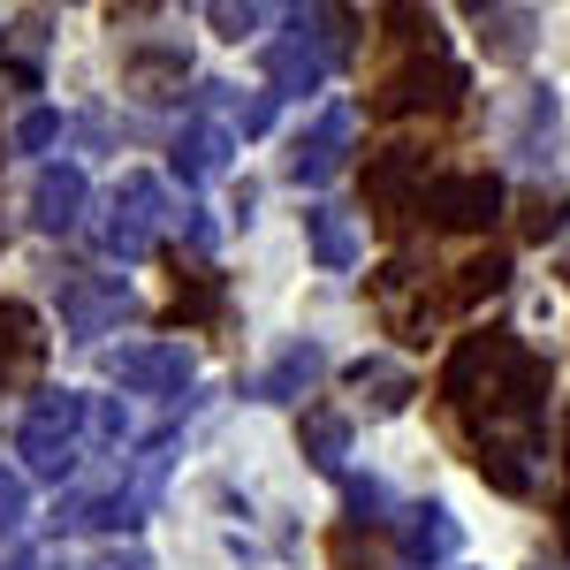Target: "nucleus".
Listing matches in <instances>:
<instances>
[{
  "label": "nucleus",
  "instance_id": "nucleus-1",
  "mask_svg": "<svg viewBox=\"0 0 570 570\" xmlns=\"http://www.w3.org/2000/svg\"><path fill=\"white\" fill-rule=\"evenodd\" d=\"M518 365H525V343L518 335H464L456 351H449V373H441V395L464 411V419H487V434H494V419H502V403H510V381H518Z\"/></svg>",
  "mask_w": 570,
  "mask_h": 570
},
{
  "label": "nucleus",
  "instance_id": "nucleus-2",
  "mask_svg": "<svg viewBox=\"0 0 570 570\" xmlns=\"http://www.w3.org/2000/svg\"><path fill=\"white\" fill-rule=\"evenodd\" d=\"M16 449H23V464H31L39 480H69V472L85 464V449H91V395L46 389L39 403H31V419H23Z\"/></svg>",
  "mask_w": 570,
  "mask_h": 570
},
{
  "label": "nucleus",
  "instance_id": "nucleus-3",
  "mask_svg": "<svg viewBox=\"0 0 570 570\" xmlns=\"http://www.w3.org/2000/svg\"><path fill=\"white\" fill-rule=\"evenodd\" d=\"M327 23H335V8H297L289 31L266 46V85H274V99L282 91H320L335 77V61L351 53V31H327Z\"/></svg>",
  "mask_w": 570,
  "mask_h": 570
},
{
  "label": "nucleus",
  "instance_id": "nucleus-4",
  "mask_svg": "<svg viewBox=\"0 0 570 570\" xmlns=\"http://www.w3.org/2000/svg\"><path fill=\"white\" fill-rule=\"evenodd\" d=\"M160 220H168V190L153 176H122L115 183V206L99 220V244H107V259L137 266L153 244H160Z\"/></svg>",
  "mask_w": 570,
  "mask_h": 570
},
{
  "label": "nucleus",
  "instance_id": "nucleus-5",
  "mask_svg": "<svg viewBox=\"0 0 570 570\" xmlns=\"http://www.w3.org/2000/svg\"><path fill=\"white\" fill-rule=\"evenodd\" d=\"M456 99H464V69H456V61H441V53H426V61L395 69L373 107H381V115H449Z\"/></svg>",
  "mask_w": 570,
  "mask_h": 570
},
{
  "label": "nucleus",
  "instance_id": "nucleus-6",
  "mask_svg": "<svg viewBox=\"0 0 570 570\" xmlns=\"http://www.w3.org/2000/svg\"><path fill=\"white\" fill-rule=\"evenodd\" d=\"M502 176H434L419 190V214H434V228H487V220H502Z\"/></svg>",
  "mask_w": 570,
  "mask_h": 570
},
{
  "label": "nucleus",
  "instance_id": "nucleus-7",
  "mask_svg": "<svg viewBox=\"0 0 570 570\" xmlns=\"http://www.w3.org/2000/svg\"><path fill=\"white\" fill-rule=\"evenodd\" d=\"M107 373L130 395H183L198 365H190L183 343H122V351H107Z\"/></svg>",
  "mask_w": 570,
  "mask_h": 570
},
{
  "label": "nucleus",
  "instance_id": "nucleus-8",
  "mask_svg": "<svg viewBox=\"0 0 570 570\" xmlns=\"http://www.w3.org/2000/svg\"><path fill=\"white\" fill-rule=\"evenodd\" d=\"M419 190H426V153H411V145H389V153H373L365 160V206L373 220H403L419 206Z\"/></svg>",
  "mask_w": 570,
  "mask_h": 570
},
{
  "label": "nucleus",
  "instance_id": "nucleus-9",
  "mask_svg": "<svg viewBox=\"0 0 570 570\" xmlns=\"http://www.w3.org/2000/svg\"><path fill=\"white\" fill-rule=\"evenodd\" d=\"M130 282H122V274H77V282H69V289H61V327H69V335H107V327H115V320H130Z\"/></svg>",
  "mask_w": 570,
  "mask_h": 570
},
{
  "label": "nucleus",
  "instance_id": "nucleus-10",
  "mask_svg": "<svg viewBox=\"0 0 570 570\" xmlns=\"http://www.w3.org/2000/svg\"><path fill=\"white\" fill-rule=\"evenodd\" d=\"M85 198L91 183L77 160H53V168H39V183H31V220H39L46 236H69L77 220H85Z\"/></svg>",
  "mask_w": 570,
  "mask_h": 570
},
{
  "label": "nucleus",
  "instance_id": "nucleus-11",
  "mask_svg": "<svg viewBox=\"0 0 570 570\" xmlns=\"http://www.w3.org/2000/svg\"><path fill=\"white\" fill-rule=\"evenodd\" d=\"M343 160H351V107H327V115L297 137L289 176L297 183H327V176H343Z\"/></svg>",
  "mask_w": 570,
  "mask_h": 570
},
{
  "label": "nucleus",
  "instance_id": "nucleus-12",
  "mask_svg": "<svg viewBox=\"0 0 570 570\" xmlns=\"http://www.w3.org/2000/svg\"><path fill=\"white\" fill-rule=\"evenodd\" d=\"M228 153H236L228 122H214V115H190V122L176 130V153H168V168H176V176L198 190V183H214L220 168H228Z\"/></svg>",
  "mask_w": 570,
  "mask_h": 570
},
{
  "label": "nucleus",
  "instance_id": "nucleus-13",
  "mask_svg": "<svg viewBox=\"0 0 570 570\" xmlns=\"http://www.w3.org/2000/svg\"><path fill=\"white\" fill-rule=\"evenodd\" d=\"M395 540H403V556L419 570H434L456 556V540H464V525L441 510V502H419V510H395Z\"/></svg>",
  "mask_w": 570,
  "mask_h": 570
},
{
  "label": "nucleus",
  "instance_id": "nucleus-14",
  "mask_svg": "<svg viewBox=\"0 0 570 570\" xmlns=\"http://www.w3.org/2000/svg\"><path fill=\"white\" fill-rule=\"evenodd\" d=\"M320 373H327V351H320V343H289V351H282L259 381H252V395H259V403H297Z\"/></svg>",
  "mask_w": 570,
  "mask_h": 570
},
{
  "label": "nucleus",
  "instance_id": "nucleus-15",
  "mask_svg": "<svg viewBox=\"0 0 570 570\" xmlns=\"http://www.w3.org/2000/svg\"><path fill=\"white\" fill-rule=\"evenodd\" d=\"M46 351V335H39V312L31 305H16V297H0V381H16V373H31Z\"/></svg>",
  "mask_w": 570,
  "mask_h": 570
},
{
  "label": "nucleus",
  "instance_id": "nucleus-16",
  "mask_svg": "<svg viewBox=\"0 0 570 570\" xmlns=\"http://www.w3.org/2000/svg\"><path fill=\"white\" fill-rule=\"evenodd\" d=\"M532 31H540V16H532V8H480V46L494 53V61H525Z\"/></svg>",
  "mask_w": 570,
  "mask_h": 570
},
{
  "label": "nucleus",
  "instance_id": "nucleus-17",
  "mask_svg": "<svg viewBox=\"0 0 570 570\" xmlns=\"http://www.w3.org/2000/svg\"><path fill=\"white\" fill-rule=\"evenodd\" d=\"M305 464L312 472H327V480H343V464H351V426L335 419V411H312L305 419Z\"/></svg>",
  "mask_w": 570,
  "mask_h": 570
},
{
  "label": "nucleus",
  "instance_id": "nucleus-18",
  "mask_svg": "<svg viewBox=\"0 0 570 570\" xmlns=\"http://www.w3.org/2000/svg\"><path fill=\"white\" fill-rule=\"evenodd\" d=\"M525 168H548L556 160V91H532L525 115H518V145H510Z\"/></svg>",
  "mask_w": 570,
  "mask_h": 570
},
{
  "label": "nucleus",
  "instance_id": "nucleus-19",
  "mask_svg": "<svg viewBox=\"0 0 570 570\" xmlns=\"http://www.w3.org/2000/svg\"><path fill=\"white\" fill-rule=\"evenodd\" d=\"M305 228H312V252H320L327 274H351V266H357V236H351V220L335 214V206H312Z\"/></svg>",
  "mask_w": 570,
  "mask_h": 570
},
{
  "label": "nucleus",
  "instance_id": "nucleus-20",
  "mask_svg": "<svg viewBox=\"0 0 570 570\" xmlns=\"http://www.w3.org/2000/svg\"><path fill=\"white\" fill-rule=\"evenodd\" d=\"M351 389L365 395L373 411H403V403H411V373L389 365V357H357V365H351Z\"/></svg>",
  "mask_w": 570,
  "mask_h": 570
},
{
  "label": "nucleus",
  "instance_id": "nucleus-21",
  "mask_svg": "<svg viewBox=\"0 0 570 570\" xmlns=\"http://www.w3.org/2000/svg\"><path fill=\"white\" fill-rule=\"evenodd\" d=\"M518 228H525V244H556V236L570 228V190L563 183H540V190L525 198V214H518Z\"/></svg>",
  "mask_w": 570,
  "mask_h": 570
},
{
  "label": "nucleus",
  "instance_id": "nucleus-22",
  "mask_svg": "<svg viewBox=\"0 0 570 570\" xmlns=\"http://www.w3.org/2000/svg\"><path fill=\"white\" fill-rule=\"evenodd\" d=\"M502 289H510V259H502V252H480V259L456 266V289H449V297H456V305H480V297H502Z\"/></svg>",
  "mask_w": 570,
  "mask_h": 570
},
{
  "label": "nucleus",
  "instance_id": "nucleus-23",
  "mask_svg": "<svg viewBox=\"0 0 570 570\" xmlns=\"http://www.w3.org/2000/svg\"><path fill=\"white\" fill-rule=\"evenodd\" d=\"M480 480H487V487H502V494H532L525 449H518V441H480Z\"/></svg>",
  "mask_w": 570,
  "mask_h": 570
},
{
  "label": "nucleus",
  "instance_id": "nucleus-24",
  "mask_svg": "<svg viewBox=\"0 0 570 570\" xmlns=\"http://www.w3.org/2000/svg\"><path fill=\"white\" fill-rule=\"evenodd\" d=\"M23 525H31V480L16 464H0V540H16Z\"/></svg>",
  "mask_w": 570,
  "mask_h": 570
},
{
  "label": "nucleus",
  "instance_id": "nucleus-25",
  "mask_svg": "<svg viewBox=\"0 0 570 570\" xmlns=\"http://www.w3.org/2000/svg\"><path fill=\"white\" fill-rule=\"evenodd\" d=\"M206 16H214V31H220V39H236V46H244V39H252V31L266 23V16H274V8H259V0H214Z\"/></svg>",
  "mask_w": 570,
  "mask_h": 570
},
{
  "label": "nucleus",
  "instance_id": "nucleus-26",
  "mask_svg": "<svg viewBox=\"0 0 570 570\" xmlns=\"http://www.w3.org/2000/svg\"><path fill=\"white\" fill-rule=\"evenodd\" d=\"M16 153H46V145H53V137H61V115H53V107H31V115H16Z\"/></svg>",
  "mask_w": 570,
  "mask_h": 570
},
{
  "label": "nucleus",
  "instance_id": "nucleus-27",
  "mask_svg": "<svg viewBox=\"0 0 570 570\" xmlns=\"http://www.w3.org/2000/svg\"><path fill=\"white\" fill-rule=\"evenodd\" d=\"M343 494H351V510L365 518V525L395 518V494H389V480H343Z\"/></svg>",
  "mask_w": 570,
  "mask_h": 570
},
{
  "label": "nucleus",
  "instance_id": "nucleus-28",
  "mask_svg": "<svg viewBox=\"0 0 570 570\" xmlns=\"http://www.w3.org/2000/svg\"><path fill=\"white\" fill-rule=\"evenodd\" d=\"M214 305H220V282H214V274H190V282H176V327H183V320H206Z\"/></svg>",
  "mask_w": 570,
  "mask_h": 570
},
{
  "label": "nucleus",
  "instance_id": "nucleus-29",
  "mask_svg": "<svg viewBox=\"0 0 570 570\" xmlns=\"http://www.w3.org/2000/svg\"><path fill=\"white\" fill-rule=\"evenodd\" d=\"M274 122V91H252V99H228V137H259Z\"/></svg>",
  "mask_w": 570,
  "mask_h": 570
},
{
  "label": "nucleus",
  "instance_id": "nucleus-30",
  "mask_svg": "<svg viewBox=\"0 0 570 570\" xmlns=\"http://www.w3.org/2000/svg\"><path fill=\"white\" fill-rule=\"evenodd\" d=\"M389 23H395V39H426L434 46V16H419V8H389Z\"/></svg>",
  "mask_w": 570,
  "mask_h": 570
},
{
  "label": "nucleus",
  "instance_id": "nucleus-31",
  "mask_svg": "<svg viewBox=\"0 0 570 570\" xmlns=\"http://www.w3.org/2000/svg\"><path fill=\"white\" fill-rule=\"evenodd\" d=\"M327 556H335V570H373V563H357V525L335 532V540H327Z\"/></svg>",
  "mask_w": 570,
  "mask_h": 570
},
{
  "label": "nucleus",
  "instance_id": "nucleus-32",
  "mask_svg": "<svg viewBox=\"0 0 570 570\" xmlns=\"http://www.w3.org/2000/svg\"><path fill=\"white\" fill-rule=\"evenodd\" d=\"M540 570H570V563H540Z\"/></svg>",
  "mask_w": 570,
  "mask_h": 570
},
{
  "label": "nucleus",
  "instance_id": "nucleus-33",
  "mask_svg": "<svg viewBox=\"0 0 570 570\" xmlns=\"http://www.w3.org/2000/svg\"><path fill=\"white\" fill-rule=\"evenodd\" d=\"M563 532H570V502H563Z\"/></svg>",
  "mask_w": 570,
  "mask_h": 570
},
{
  "label": "nucleus",
  "instance_id": "nucleus-34",
  "mask_svg": "<svg viewBox=\"0 0 570 570\" xmlns=\"http://www.w3.org/2000/svg\"><path fill=\"white\" fill-rule=\"evenodd\" d=\"M563 282H570V252H563Z\"/></svg>",
  "mask_w": 570,
  "mask_h": 570
}]
</instances>
